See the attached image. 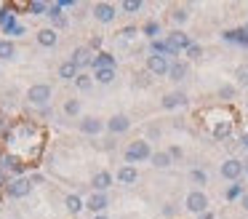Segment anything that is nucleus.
<instances>
[{"label":"nucleus","instance_id":"nucleus-2","mask_svg":"<svg viewBox=\"0 0 248 219\" xmlns=\"http://www.w3.org/2000/svg\"><path fill=\"white\" fill-rule=\"evenodd\" d=\"M184 208L200 217V214L208 211V195H205L203 190H192V192L187 195V201H184Z\"/></svg>","mask_w":248,"mask_h":219},{"label":"nucleus","instance_id":"nucleus-27","mask_svg":"<svg viewBox=\"0 0 248 219\" xmlns=\"http://www.w3.org/2000/svg\"><path fill=\"white\" fill-rule=\"evenodd\" d=\"M75 85H78L80 91H91V85H93V78H91V75H86V72H80V75L75 78Z\"/></svg>","mask_w":248,"mask_h":219},{"label":"nucleus","instance_id":"nucleus-13","mask_svg":"<svg viewBox=\"0 0 248 219\" xmlns=\"http://www.w3.org/2000/svg\"><path fill=\"white\" fill-rule=\"evenodd\" d=\"M150 51H152V53H157V56H166V59H171V56H179V51H176V48H173L168 40H160V37H157V40H152Z\"/></svg>","mask_w":248,"mask_h":219},{"label":"nucleus","instance_id":"nucleus-28","mask_svg":"<svg viewBox=\"0 0 248 219\" xmlns=\"http://www.w3.org/2000/svg\"><path fill=\"white\" fill-rule=\"evenodd\" d=\"M171 19L176 21V24H187V19H189V11L179 5V8H173V11H171Z\"/></svg>","mask_w":248,"mask_h":219},{"label":"nucleus","instance_id":"nucleus-19","mask_svg":"<svg viewBox=\"0 0 248 219\" xmlns=\"http://www.w3.org/2000/svg\"><path fill=\"white\" fill-rule=\"evenodd\" d=\"M136 179H139V171H136L134 166H120L118 168V182L120 185H134Z\"/></svg>","mask_w":248,"mask_h":219},{"label":"nucleus","instance_id":"nucleus-34","mask_svg":"<svg viewBox=\"0 0 248 219\" xmlns=\"http://www.w3.org/2000/svg\"><path fill=\"white\" fill-rule=\"evenodd\" d=\"M46 16H48V19H51V21H59V19H62V16H64V14H62V5H59V3H54V5H48V14H46Z\"/></svg>","mask_w":248,"mask_h":219},{"label":"nucleus","instance_id":"nucleus-22","mask_svg":"<svg viewBox=\"0 0 248 219\" xmlns=\"http://www.w3.org/2000/svg\"><path fill=\"white\" fill-rule=\"evenodd\" d=\"M150 163L155 166V168H168V166H171V155H168V150L166 152H152V158H150Z\"/></svg>","mask_w":248,"mask_h":219},{"label":"nucleus","instance_id":"nucleus-29","mask_svg":"<svg viewBox=\"0 0 248 219\" xmlns=\"http://www.w3.org/2000/svg\"><path fill=\"white\" fill-rule=\"evenodd\" d=\"M78 112H80V101H78V99H67V101H64V115L75 118Z\"/></svg>","mask_w":248,"mask_h":219},{"label":"nucleus","instance_id":"nucleus-38","mask_svg":"<svg viewBox=\"0 0 248 219\" xmlns=\"http://www.w3.org/2000/svg\"><path fill=\"white\" fill-rule=\"evenodd\" d=\"M120 35H123V37H134L136 35V27H123V30H120Z\"/></svg>","mask_w":248,"mask_h":219},{"label":"nucleus","instance_id":"nucleus-45","mask_svg":"<svg viewBox=\"0 0 248 219\" xmlns=\"http://www.w3.org/2000/svg\"><path fill=\"white\" fill-rule=\"evenodd\" d=\"M240 142H243V147L248 150V134H243V136H240Z\"/></svg>","mask_w":248,"mask_h":219},{"label":"nucleus","instance_id":"nucleus-47","mask_svg":"<svg viewBox=\"0 0 248 219\" xmlns=\"http://www.w3.org/2000/svg\"><path fill=\"white\" fill-rule=\"evenodd\" d=\"M93 219H109V217H107V214H96Z\"/></svg>","mask_w":248,"mask_h":219},{"label":"nucleus","instance_id":"nucleus-44","mask_svg":"<svg viewBox=\"0 0 248 219\" xmlns=\"http://www.w3.org/2000/svg\"><path fill=\"white\" fill-rule=\"evenodd\" d=\"M198 219H216V217H214V214H211V211H205V214H200Z\"/></svg>","mask_w":248,"mask_h":219},{"label":"nucleus","instance_id":"nucleus-36","mask_svg":"<svg viewBox=\"0 0 248 219\" xmlns=\"http://www.w3.org/2000/svg\"><path fill=\"white\" fill-rule=\"evenodd\" d=\"M184 53H187V59H200V56H203V48H200L198 43H192V46H189Z\"/></svg>","mask_w":248,"mask_h":219},{"label":"nucleus","instance_id":"nucleus-30","mask_svg":"<svg viewBox=\"0 0 248 219\" xmlns=\"http://www.w3.org/2000/svg\"><path fill=\"white\" fill-rule=\"evenodd\" d=\"M243 185L240 182H235V185H230V190H227V201H235V198H243Z\"/></svg>","mask_w":248,"mask_h":219},{"label":"nucleus","instance_id":"nucleus-7","mask_svg":"<svg viewBox=\"0 0 248 219\" xmlns=\"http://www.w3.org/2000/svg\"><path fill=\"white\" fill-rule=\"evenodd\" d=\"M115 16H118V8H115L112 3H96V5H93V19L102 21V24L115 21Z\"/></svg>","mask_w":248,"mask_h":219},{"label":"nucleus","instance_id":"nucleus-14","mask_svg":"<svg viewBox=\"0 0 248 219\" xmlns=\"http://www.w3.org/2000/svg\"><path fill=\"white\" fill-rule=\"evenodd\" d=\"M91 67H93V72H96V69H115V56L107 51H99V53H93Z\"/></svg>","mask_w":248,"mask_h":219},{"label":"nucleus","instance_id":"nucleus-6","mask_svg":"<svg viewBox=\"0 0 248 219\" xmlns=\"http://www.w3.org/2000/svg\"><path fill=\"white\" fill-rule=\"evenodd\" d=\"M219 171H221V176H224V179L240 182V176H243V171H246V166H243L237 158H230V160H224V163H221Z\"/></svg>","mask_w":248,"mask_h":219},{"label":"nucleus","instance_id":"nucleus-41","mask_svg":"<svg viewBox=\"0 0 248 219\" xmlns=\"http://www.w3.org/2000/svg\"><path fill=\"white\" fill-rule=\"evenodd\" d=\"M59 5H62V8H72V5H75V0H59Z\"/></svg>","mask_w":248,"mask_h":219},{"label":"nucleus","instance_id":"nucleus-1","mask_svg":"<svg viewBox=\"0 0 248 219\" xmlns=\"http://www.w3.org/2000/svg\"><path fill=\"white\" fill-rule=\"evenodd\" d=\"M152 158V147L150 142H144V139H136V142H131L128 147H125V160L131 163H141V160H150Z\"/></svg>","mask_w":248,"mask_h":219},{"label":"nucleus","instance_id":"nucleus-23","mask_svg":"<svg viewBox=\"0 0 248 219\" xmlns=\"http://www.w3.org/2000/svg\"><path fill=\"white\" fill-rule=\"evenodd\" d=\"M160 32H163L160 21H147V24L141 27V35L150 37V40H157V35H160Z\"/></svg>","mask_w":248,"mask_h":219},{"label":"nucleus","instance_id":"nucleus-32","mask_svg":"<svg viewBox=\"0 0 248 219\" xmlns=\"http://www.w3.org/2000/svg\"><path fill=\"white\" fill-rule=\"evenodd\" d=\"M120 11H125V14H136V11H141V3L139 0H125V3H120Z\"/></svg>","mask_w":248,"mask_h":219},{"label":"nucleus","instance_id":"nucleus-48","mask_svg":"<svg viewBox=\"0 0 248 219\" xmlns=\"http://www.w3.org/2000/svg\"><path fill=\"white\" fill-rule=\"evenodd\" d=\"M246 32H248V24H246Z\"/></svg>","mask_w":248,"mask_h":219},{"label":"nucleus","instance_id":"nucleus-33","mask_svg":"<svg viewBox=\"0 0 248 219\" xmlns=\"http://www.w3.org/2000/svg\"><path fill=\"white\" fill-rule=\"evenodd\" d=\"M235 96H237V88H235V85H221V88H219V99H227V101H230V99H235Z\"/></svg>","mask_w":248,"mask_h":219},{"label":"nucleus","instance_id":"nucleus-3","mask_svg":"<svg viewBox=\"0 0 248 219\" xmlns=\"http://www.w3.org/2000/svg\"><path fill=\"white\" fill-rule=\"evenodd\" d=\"M27 101L30 104H35V107H46L51 101V85H46V83H35V85H30V91H27Z\"/></svg>","mask_w":248,"mask_h":219},{"label":"nucleus","instance_id":"nucleus-31","mask_svg":"<svg viewBox=\"0 0 248 219\" xmlns=\"http://www.w3.org/2000/svg\"><path fill=\"white\" fill-rule=\"evenodd\" d=\"M235 78H237V85H248V64H240L235 69Z\"/></svg>","mask_w":248,"mask_h":219},{"label":"nucleus","instance_id":"nucleus-46","mask_svg":"<svg viewBox=\"0 0 248 219\" xmlns=\"http://www.w3.org/2000/svg\"><path fill=\"white\" fill-rule=\"evenodd\" d=\"M6 131V120H3V118H0V134Z\"/></svg>","mask_w":248,"mask_h":219},{"label":"nucleus","instance_id":"nucleus-25","mask_svg":"<svg viewBox=\"0 0 248 219\" xmlns=\"http://www.w3.org/2000/svg\"><path fill=\"white\" fill-rule=\"evenodd\" d=\"M16 56V46L11 40H0V59H14Z\"/></svg>","mask_w":248,"mask_h":219},{"label":"nucleus","instance_id":"nucleus-35","mask_svg":"<svg viewBox=\"0 0 248 219\" xmlns=\"http://www.w3.org/2000/svg\"><path fill=\"white\" fill-rule=\"evenodd\" d=\"M189 179H192L195 185H205V182H208V174H205V171H200V168H195L192 174H189Z\"/></svg>","mask_w":248,"mask_h":219},{"label":"nucleus","instance_id":"nucleus-17","mask_svg":"<svg viewBox=\"0 0 248 219\" xmlns=\"http://www.w3.org/2000/svg\"><path fill=\"white\" fill-rule=\"evenodd\" d=\"M38 43H40L43 48H54L56 43H59V35H56L54 27H43V30L38 32Z\"/></svg>","mask_w":248,"mask_h":219},{"label":"nucleus","instance_id":"nucleus-12","mask_svg":"<svg viewBox=\"0 0 248 219\" xmlns=\"http://www.w3.org/2000/svg\"><path fill=\"white\" fill-rule=\"evenodd\" d=\"M131 128V120H128V115H112L107 120V131L109 134H125Z\"/></svg>","mask_w":248,"mask_h":219},{"label":"nucleus","instance_id":"nucleus-5","mask_svg":"<svg viewBox=\"0 0 248 219\" xmlns=\"http://www.w3.org/2000/svg\"><path fill=\"white\" fill-rule=\"evenodd\" d=\"M147 69H150L152 75H157V78H166L168 69H171V59L157 56V53H150V56H147Z\"/></svg>","mask_w":248,"mask_h":219},{"label":"nucleus","instance_id":"nucleus-24","mask_svg":"<svg viewBox=\"0 0 248 219\" xmlns=\"http://www.w3.org/2000/svg\"><path fill=\"white\" fill-rule=\"evenodd\" d=\"M93 80L102 83V85H109L115 80V69H96V72H93Z\"/></svg>","mask_w":248,"mask_h":219},{"label":"nucleus","instance_id":"nucleus-9","mask_svg":"<svg viewBox=\"0 0 248 219\" xmlns=\"http://www.w3.org/2000/svg\"><path fill=\"white\" fill-rule=\"evenodd\" d=\"M107 206H109L107 192H93V195L86 201V208L93 214V217H96V214H104V208H107Z\"/></svg>","mask_w":248,"mask_h":219},{"label":"nucleus","instance_id":"nucleus-39","mask_svg":"<svg viewBox=\"0 0 248 219\" xmlns=\"http://www.w3.org/2000/svg\"><path fill=\"white\" fill-rule=\"evenodd\" d=\"M168 155H171V160H179V158H182V147H171V150H168Z\"/></svg>","mask_w":248,"mask_h":219},{"label":"nucleus","instance_id":"nucleus-26","mask_svg":"<svg viewBox=\"0 0 248 219\" xmlns=\"http://www.w3.org/2000/svg\"><path fill=\"white\" fill-rule=\"evenodd\" d=\"M27 11H30V14H35V16H43V14H48V3L35 0V3H27Z\"/></svg>","mask_w":248,"mask_h":219},{"label":"nucleus","instance_id":"nucleus-21","mask_svg":"<svg viewBox=\"0 0 248 219\" xmlns=\"http://www.w3.org/2000/svg\"><path fill=\"white\" fill-rule=\"evenodd\" d=\"M64 206H67V211H70V214H80L83 208H86V203H83L80 195H67L64 198Z\"/></svg>","mask_w":248,"mask_h":219},{"label":"nucleus","instance_id":"nucleus-4","mask_svg":"<svg viewBox=\"0 0 248 219\" xmlns=\"http://www.w3.org/2000/svg\"><path fill=\"white\" fill-rule=\"evenodd\" d=\"M30 190H32V182L24 179V176H16V179L8 182L6 195H8V198H27V195H30Z\"/></svg>","mask_w":248,"mask_h":219},{"label":"nucleus","instance_id":"nucleus-16","mask_svg":"<svg viewBox=\"0 0 248 219\" xmlns=\"http://www.w3.org/2000/svg\"><path fill=\"white\" fill-rule=\"evenodd\" d=\"M163 110H176V107H187V96L182 94V91H173V94L163 96Z\"/></svg>","mask_w":248,"mask_h":219},{"label":"nucleus","instance_id":"nucleus-43","mask_svg":"<svg viewBox=\"0 0 248 219\" xmlns=\"http://www.w3.org/2000/svg\"><path fill=\"white\" fill-rule=\"evenodd\" d=\"M240 203H243V208H246V211H248V190H246V192H243V198H240Z\"/></svg>","mask_w":248,"mask_h":219},{"label":"nucleus","instance_id":"nucleus-20","mask_svg":"<svg viewBox=\"0 0 248 219\" xmlns=\"http://www.w3.org/2000/svg\"><path fill=\"white\" fill-rule=\"evenodd\" d=\"M78 75H80V69H78L75 64L70 62V59H67V62H62V64H59V78H62V80H75Z\"/></svg>","mask_w":248,"mask_h":219},{"label":"nucleus","instance_id":"nucleus-11","mask_svg":"<svg viewBox=\"0 0 248 219\" xmlns=\"http://www.w3.org/2000/svg\"><path fill=\"white\" fill-rule=\"evenodd\" d=\"M166 40H168V43H171V46H173V48H176V51H179V53H182V51H187V48H189V46H192V40H189V35H184V32H182V30H173V32H171V35H166Z\"/></svg>","mask_w":248,"mask_h":219},{"label":"nucleus","instance_id":"nucleus-42","mask_svg":"<svg viewBox=\"0 0 248 219\" xmlns=\"http://www.w3.org/2000/svg\"><path fill=\"white\" fill-rule=\"evenodd\" d=\"M11 35H24V27H22V24H16V27L11 30Z\"/></svg>","mask_w":248,"mask_h":219},{"label":"nucleus","instance_id":"nucleus-18","mask_svg":"<svg viewBox=\"0 0 248 219\" xmlns=\"http://www.w3.org/2000/svg\"><path fill=\"white\" fill-rule=\"evenodd\" d=\"M189 72V64L182 62V59H176V62H171V69H168V78L171 80H184Z\"/></svg>","mask_w":248,"mask_h":219},{"label":"nucleus","instance_id":"nucleus-8","mask_svg":"<svg viewBox=\"0 0 248 219\" xmlns=\"http://www.w3.org/2000/svg\"><path fill=\"white\" fill-rule=\"evenodd\" d=\"M70 62L75 64L78 69H86V67H91V62H93V56H91V48H88V46H78L75 51H72Z\"/></svg>","mask_w":248,"mask_h":219},{"label":"nucleus","instance_id":"nucleus-15","mask_svg":"<svg viewBox=\"0 0 248 219\" xmlns=\"http://www.w3.org/2000/svg\"><path fill=\"white\" fill-rule=\"evenodd\" d=\"M109 185H112V174H109V171H99V174H93V179H91L93 192H107Z\"/></svg>","mask_w":248,"mask_h":219},{"label":"nucleus","instance_id":"nucleus-40","mask_svg":"<svg viewBox=\"0 0 248 219\" xmlns=\"http://www.w3.org/2000/svg\"><path fill=\"white\" fill-rule=\"evenodd\" d=\"M8 182H11V179L6 176V171H0V190H6V187H8Z\"/></svg>","mask_w":248,"mask_h":219},{"label":"nucleus","instance_id":"nucleus-10","mask_svg":"<svg viewBox=\"0 0 248 219\" xmlns=\"http://www.w3.org/2000/svg\"><path fill=\"white\" fill-rule=\"evenodd\" d=\"M104 126H107V123H102L99 118H93V115H86L80 120V131L86 134V136H96V134H102Z\"/></svg>","mask_w":248,"mask_h":219},{"label":"nucleus","instance_id":"nucleus-37","mask_svg":"<svg viewBox=\"0 0 248 219\" xmlns=\"http://www.w3.org/2000/svg\"><path fill=\"white\" fill-rule=\"evenodd\" d=\"M102 43H104V37H102V35H93V37H91V43H88V48H91V51H99V48H102Z\"/></svg>","mask_w":248,"mask_h":219}]
</instances>
